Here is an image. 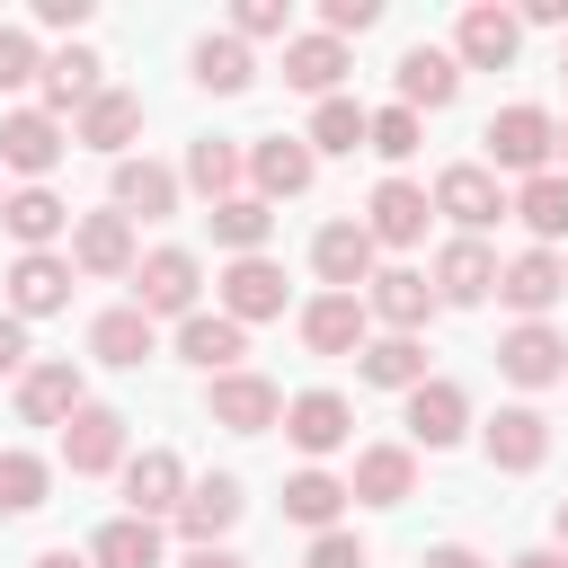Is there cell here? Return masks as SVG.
Listing matches in <instances>:
<instances>
[{
	"label": "cell",
	"mask_w": 568,
	"mask_h": 568,
	"mask_svg": "<svg viewBox=\"0 0 568 568\" xmlns=\"http://www.w3.org/2000/svg\"><path fill=\"white\" fill-rule=\"evenodd\" d=\"M479 142H488V169H515V178H541V169L559 160V124H550V106H532V98L497 106Z\"/></svg>",
	"instance_id": "6da1fadb"
},
{
	"label": "cell",
	"mask_w": 568,
	"mask_h": 568,
	"mask_svg": "<svg viewBox=\"0 0 568 568\" xmlns=\"http://www.w3.org/2000/svg\"><path fill=\"white\" fill-rule=\"evenodd\" d=\"M231 36L248 44V36H284V0H240L231 9Z\"/></svg>",
	"instance_id": "7dc6e473"
},
{
	"label": "cell",
	"mask_w": 568,
	"mask_h": 568,
	"mask_svg": "<svg viewBox=\"0 0 568 568\" xmlns=\"http://www.w3.org/2000/svg\"><path fill=\"white\" fill-rule=\"evenodd\" d=\"M559 71H568V53H559Z\"/></svg>",
	"instance_id": "680465c9"
},
{
	"label": "cell",
	"mask_w": 568,
	"mask_h": 568,
	"mask_svg": "<svg viewBox=\"0 0 568 568\" xmlns=\"http://www.w3.org/2000/svg\"><path fill=\"white\" fill-rule=\"evenodd\" d=\"M302 568H373V559H364L355 532H311V559H302Z\"/></svg>",
	"instance_id": "bcb514c9"
},
{
	"label": "cell",
	"mask_w": 568,
	"mask_h": 568,
	"mask_svg": "<svg viewBox=\"0 0 568 568\" xmlns=\"http://www.w3.org/2000/svg\"><path fill=\"white\" fill-rule=\"evenodd\" d=\"M71 266L80 275H133L142 257H133V222L106 204V213H80L71 222Z\"/></svg>",
	"instance_id": "9a60e30c"
},
{
	"label": "cell",
	"mask_w": 568,
	"mask_h": 568,
	"mask_svg": "<svg viewBox=\"0 0 568 568\" xmlns=\"http://www.w3.org/2000/svg\"><path fill=\"white\" fill-rule=\"evenodd\" d=\"M515 222L532 231V248L568 240V169H541V178H524V186H515Z\"/></svg>",
	"instance_id": "1f68e13d"
},
{
	"label": "cell",
	"mask_w": 568,
	"mask_h": 568,
	"mask_svg": "<svg viewBox=\"0 0 568 568\" xmlns=\"http://www.w3.org/2000/svg\"><path fill=\"white\" fill-rule=\"evenodd\" d=\"M346 497H355V488H346V479H328L320 462L284 479V515H293V524H311V532H337V515H346Z\"/></svg>",
	"instance_id": "d590c367"
},
{
	"label": "cell",
	"mask_w": 568,
	"mask_h": 568,
	"mask_svg": "<svg viewBox=\"0 0 568 568\" xmlns=\"http://www.w3.org/2000/svg\"><path fill=\"white\" fill-rule=\"evenodd\" d=\"M62 462H71L80 479H98V470H115V462H124V417L89 399V408H80V417L62 426Z\"/></svg>",
	"instance_id": "4316f807"
},
{
	"label": "cell",
	"mask_w": 568,
	"mask_h": 568,
	"mask_svg": "<svg viewBox=\"0 0 568 568\" xmlns=\"http://www.w3.org/2000/svg\"><path fill=\"white\" fill-rule=\"evenodd\" d=\"M462 98V62L444 53V44H408L399 53V106L408 115H435V106H453Z\"/></svg>",
	"instance_id": "ffe728a7"
},
{
	"label": "cell",
	"mask_w": 568,
	"mask_h": 568,
	"mask_svg": "<svg viewBox=\"0 0 568 568\" xmlns=\"http://www.w3.org/2000/svg\"><path fill=\"white\" fill-rule=\"evenodd\" d=\"M89 355H98V364H124V373H133V364L151 355V311H133V302L98 311V320H89Z\"/></svg>",
	"instance_id": "e575fe53"
},
{
	"label": "cell",
	"mask_w": 568,
	"mask_h": 568,
	"mask_svg": "<svg viewBox=\"0 0 568 568\" xmlns=\"http://www.w3.org/2000/svg\"><path fill=\"white\" fill-rule=\"evenodd\" d=\"M0 204H9V195H0Z\"/></svg>",
	"instance_id": "91938a15"
},
{
	"label": "cell",
	"mask_w": 568,
	"mask_h": 568,
	"mask_svg": "<svg viewBox=\"0 0 568 568\" xmlns=\"http://www.w3.org/2000/svg\"><path fill=\"white\" fill-rule=\"evenodd\" d=\"M515 44H524V18H515V9H497V0L462 9V27H453V62H462V71H506V62H515Z\"/></svg>",
	"instance_id": "ba28073f"
},
{
	"label": "cell",
	"mask_w": 568,
	"mask_h": 568,
	"mask_svg": "<svg viewBox=\"0 0 568 568\" xmlns=\"http://www.w3.org/2000/svg\"><path fill=\"white\" fill-rule=\"evenodd\" d=\"M248 178H257V195H266V204H284V195H311V178H320V151H311L302 133H266V142L248 151Z\"/></svg>",
	"instance_id": "5bb4252c"
},
{
	"label": "cell",
	"mask_w": 568,
	"mask_h": 568,
	"mask_svg": "<svg viewBox=\"0 0 568 568\" xmlns=\"http://www.w3.org/2000/svg\"><path fill=\"white\" fill-rule=\"evenodd\" d=\"M497 293V257H488V240H444L435 248V302H488Z\"/></svg>",
	"instance_id": "d4e9b609"
},
{
	"label": "cell",
	"mask_w": 568,
	"mask_h": 568,
	"mask_svg": "<svg viewBox=\"0 0 568 568\" xmlns=\"http://www.w3.org/2000/svg\"><path fill=\"white\" fill-rule=\"evenodd\" d=\"M204 222H213V248H231V257H266L275 204H266V195H231V204H213Z\"/></svg>",
	"instance_id": "836d02e7"
},
{
	"label": "cell",
	"mask_w": 568,
	"mask_h": 568,
	"mask_svg": "<svg viewBox=\"0 0 568 568\" xmlns=\"http://www.w3.org/2000/svg\"><path fill=\"white\" fill-rule=\"evenodd\" d=\"M497 373H506L515 390H550V382H568V337H559L550 320H515V328L497 337Z\"/></svg>",
	"instance_id": "7a4b0ae2"
},
{
	"label": "cell",
	"mask_w": 568,
	"mask_h": 568,
	"mask_svg": "<svg viewBox=\"0 0 568 568\" xmlns=\"http://www.w3.org/2000/svg\"><path fill=\"white\" fill-rule=\"evenodd\" d=\"M426 213H435V195H426V186L382 178V186H373V204H364V231H373V248H417V240H426Z\"/></svg>",
	"instance_id": "8fae6325"
},
{
	"label": "cell",
	"mask_w": 568,
	"mask_h": 568,
	"mask_svg": "<svg viewBox=\"0 0 568 568\" xmlns=\"http://www.w3.org/2000/svg\"><path fill=\"white\" fill-rule=\"evenodd\" d=\"M89 559L98 568H160V524L151 515H115V524H98Z\"/></svg>",
	"instance_id": "f35d334b"
},
{
	"label": "cell",
	"mask_w": 568,
	"mask_h": 568,
	"mask_svg": "<svg viewBox=\"0 0 568 568\" xmlns=\"http://www.w3.org/2000/svg\"><path fill=\"white\" fill-rule=\"evenodd\" d=\"M178 355L213 382V373H240V355H248V328L231 320V311H195V320H178Z\"/></svg>",
	"instance_id": "603a6c76"
},
{
	"label": "cell",
	"mask_w": 568,
	"mask_h": 568,
	"mask_svg": "<svg viewBox=\"0 0 568 568\" xmlns=\"http://www.w3.org/2000/svg\"><path fill=\"white\" fill-rule=\"evenodd\" d=\"M44 488H53V470L36 453H0V515H36Z\"/></svg>",
	"instance_id": "b9f144b4"
},
{
	"label": "cell",
	"mask_w": 568,
	"mask_h": 568,
	"mask_svg": "<svg viewBox=\"0 0 568 568\" xmlns=\"http://www.w3.org/2000/svg\"><path fill=\"white\" fill-rule=\"evenodd\" d=\"M106 80H98V53L89 44H62V53H44V115H62V106H89Z\"/></svg>",
	"instance_id": "8d00e7d4"
},
{
	"label": "cell",
	"mask_w": 568,
	"mask_h": 568,
	"mask_svg": "<svg viewBox=\"0 0 568 568\" xmlns=\"http://www.w3.org/2000/svg\"><path fill=\"white\" fill-rule=\"evenodd\" d=\"M36 18L62 27V36H80V27H89V0H36Z\"/></svg>",
	"instance_id": "681fc988"
},
{
	"label": "cell",
	"mask_w": 568,
	"mask_h": 568,
	"mask_svg": "<svg viewBox=\"0 0 568 568\" xmlns=\"http://www.w3.org/2000/svg\"><path fill=\"white\" fill-rule=\"evenodd\" d=\"M524 27H568V0H524Z\"/></svg>",
	"instance_id": "f907efd6"
},
{
	"label": "cell",
	"mask_w": 568,
	"mask_h": 568,
	"mask_svg": "<svg viewBox=\"0 0 568 568\" xmlns=\"http://www.w3.org/2000/svg\"><path fill=\"white\" fill-rule=\"evenodd\" d=\"M479 444H488V470H541V462H550V417L515 399V408H497V417H488V435H479Z\"/></svg>",
	"instance_id": "d6986e66"
},
{
	"label": "cell",
	"mask_w": 568,
	"mask_h": 568,
	"mask_svg": "<svg viewBox=\"0 0 568 568\" xmlns=\"http://www.w3.org/2000/svg\"><path fill=\"white\" fill-rule=\"evenodd\" d=\"M240 506H248V497H240V479H231V470H213V479H195V488H186L178 532H186L195 550H222V532L240 524Z\"/></svg>",
	"instance_id": "cb8c5ba5"
},
{
	"label": "cell",
	"mask_w": 568,
	"mask_h": 568,
	"mask_svg": "<svg viewBox=\"0 0 568 568\" xmlns=\"http://www.w3.org/2000/svg\"><path fill=\"white\" fill-rule=\"evenodd\" d=\"M0 222H9V240H18V257H36V248H53V240L71 231V204H62L53 186H18V195L0 204Z\"/></svg>",
	"instance_id": "83f0119b"
},
{
	"label": "cell",
	"mask_w": 568,
	"mask_h": 568,
	"mask_svg": "<svg viewBox=\"0 0 568 568\" xmlns=\"http://www.w3.org/2000/svg\"><path fill=\"white\" fill-rule=\"evenodd\" d=\"M178 186H186V178H178L169 160H151V151H142V160H115V213H124V222H133V213H142V222H169V213H178Z\"/></svg>",
	"instance_id": "44dd1931"
},
{
	"label": "cell",
	"mask_w": 568,
	"mask_h": 568,
	"mask_svg": "<svg viewBox=\"0 0 568 568\" xmlns=\"http://www.w3.org/2000/svg\"><path fill=\"white\" fill-rule=\"evenodd\" d=\"M284 435L320 462V453H337V444L355 435V408H346L337 390H302V399H284Z\"/></svg>",
	"instance_id": "484cf974"
},
{
	"label": "cell",
	"mask_w": 568,
	"mask_h": 568,
	"mask_svg": "<svg viewBox=\"0 0 568 568\" xmlns=\"http://www.w3.org/2000/svg\"><path fill=\"white\" fill-rule=\"evenodd\" d=\"M462 426H470V399H462V382H444V373H426V382L408 390V444H426V453H444V444H462Z\"/></svg>",
	"instance_id": "ac0fdd59"
},
{
	"label": "cell",
	"mask_w": 568,
	"mask_h": 568,
	"mask_svg": "<svg viewBox=\"0 0 568 568\" xmlns=\"http://www.w3.org/2000/svg\"><path fill=\"white\" fill-rule=\"evenodd\" d=\"M222 311H231L240 328L284 320V266H275V257H231V266H222Z\"/></svg>",
	"instance_id": "e0dca14e"
},
{
	"label": "cell",
	"mask_w": 568,
	"mask_h": 568,
	"mask_svg": "<svg viewBox=\"0 0 568 568\" xmlns=\"http://www.w3.org/2000/svg\"><path fill=\"white\" fill-rule=\"evenodd\" d=\"M302 346H311V355H364V346H373L364 293H320V302H302Z\"/></svg>",
	"instance_id": "30bf717a"
},
{
	"label": "cell",
	"mask_w": 568,
	"mask_h": 568,
	"mask_svg": "<svg viewBox=\"0 0 568 568\" xmlns=\"http://www.w3.org/2000/svg\"><path fill=\"white\" fill-rule=\"evenodd\" d=\"M186 488H195V479H186V462H178V453H160V444L124 462V515H151V524H160V515H178V506H186Z\"/></svg>",
	"instance_id": "7c38bea8"
},
{
	"label": "cell",
	"mask_w": 568,
	"mask_h": 568,
	"mask_svg": "<svg viewBox=\"0 0 568 568\" xmlns=\"http://www.w3.org/2000/svg\"><path fill=\"white\" fill-rule=\"evenodd\" d=\"M248 80H257V62H248V44H240V36H204V44H195V89L240 98Z\"/></svg>",
	"instance_id": "ab89813d"
},
{
	"label": "cell",
	"mask_w": 568,
	"mask_h": 568,
	"mask_svg": "<svg viewBox=\"0 0 568 568\" xmlns=\"http://www.w3.org/2000/svg\"><path fill=\"white\" fill-rule=\"evenodd\" d=\"M284 80L293 89H311V98H337V80H346V44L337 36H284Z\"/></svg>",
	"instance_id": "4dcf8cb0"
},
{
	"label": "cell",
	"mask_w": 568,
	"mask_h": 568,
	"mask_svg": "<svg viewBox=\"0 0 568 568\" xmlns=\"http://www.w3.org/2000/svg\"><path fill=\"white\" fill-rule=\"evenodd\" d=\"M435 213H453V222H462V240H479L488 222H506V213H515V195L497 186V169L462 160V169H444V178H435Z\"/></svg>",
	"instance_id": "3957f363"
},
{
	"label": "cell",
	"mask_w": 568,
	"mask_h": 568,
	"mask_svg": "<svg viewBox=\"0 0 568 568\" xmlns=\"http://www.w3.org/2000/svg\"><path fill=\"white\" fill-rule=\"evenodd\" d=\"M62 302H71V257L36 248V257L9 266V311H18V320H44V311H62Z\"/></svg>",
	"instance_id": "f1b7e54d"
},
{
	"label": "cell",
	"mask_w": 568,
	"mask_h": 568,
	"mask_svg": "<svg viewBox=\"0 0 568 568\" xmlns=\"http://www.w3.org/2000/svg\"><path fill=\"white\" fill-rule=\"evenodd\" d=\"M195 284H204V266H195L186 248H151V257L133 266V311H151V320H195Z\"/></svg>",
	"instance_id": "277c9868"
},
{
	"label": "cell",
	"mask_w": 568,
	"mask_h": 568,
	"mask_svg": "<svg viewBox=\"0 0 568 568\" xmlns=\"http://www.w3.org/2000/svg\"><path fill=\"white\" fill-rule=\"evenodd\" d=\"M0 373H27V320L0 311Z\"/></svg>",
	"instance_id": "c3c4849f"
},
{
	"label": "cell",
	"mask_w": 568,
	"mask_h": 568,
	"mask_svg": "<svg viewBox=\"0 0 568 568\" xmlns=\"http://www.w3.org/2000/svg\"><path fill=\"white\" fill-rule=\"evenodd\" d=\"M426 568H488L479 550H462V541H444V550H426Z\"/></svg>",
	"instance_id": "816d5d0a"
},
{
	"label": "cell",
	"mask_w": 568,
	"mask_h": 568,
	"mask_svg": "<svg viewBox=\"0 0 568 568\" xmlns=\"http://www.w3.org/2000/svg\"><path fill=\"white\" fill-rule=\"evenodd\" d=\"M53 160H62V115H44V106H9V115H0V169H18L27 186H44Z\"/></svg>",
	"instance_id": "9c48e42d"
},
{
	"label": "cell",
	"mask_w": 568,
	"mask_h": 568,
	"mask_svg": "<svg viewBox=\"0 0 568 568\" xmlns=\"http://www.w3.org/2000/svg\"><path fill=\"white\" fill-rule=\"evenodd\" d=\"M302 142H311V151H364V142H373V106H355V98H320Z\"/></svg>",
	"instance_id": "60d3db41"
},
{
	"label": "cell",
	"mask_w": 568,
	"mask_h": 568,
	"mask_svg": "<svg viewBox=\"0 0 568 568\" xmlns=\"http://www.w3.org/2000/svg\"><path fill=\"white\" fill-rule=\"evenodd\" d=\"M355 373H364L373 390H399V399H408V390L426 382V346H417V337H373V346L355 355Z\"/></svg>",
	"instance_id": "74e56055"
},
{
	"label": "cell",
	"mask_w": 568,
	"mask_h": 568,
	"mask_svg": "<svg viewBox=\"0 0 568 568\" xmlns=\"http://www.w3.org/2000/svg\"><path fill=\"white\" fill-rule=\"evenodd\" d=\"M417 133H426V115H408V106H373V142H364V151L408 160V151H417Z\"/></svg>",
	"instance_id": "7bdbcfd3"
},
{
	"label": "cell",
	"mask_w": 568,
	"mask_h": 568,
	"mask_svg": "<svg viewBox=\"0 0 568 568\" xmlns=\"http://www.w3.org/2000/svg\"><path fill=\"white\" fill-rule=\"evenodd\" d=\"M311 266H320V284L328 293H355V284H373V231L346 213V222H328L320 240H311Z\"/></svg>",
	"instance_id": "7402d4cb"
},
{
	"label": "cell",
	"mask_w": 568,
	"mask_h": 568,
	"mask_svg": "<svg viewBox=\"0 0 568 568\" xmlns=\"http://www.w3.org/2000/svg\"><path fill=\"white\" fill-rule=\"evenodd\" d=\"M27 80H44V53L27 27H0V89H27Z\"/></svg>",
	"instance_id": "ee69618b"
},
{
	"label": "cell",
	"mask_w": 568,
	"mask_h": 568,
	"mask_svg": "<svg viewBox=\"0 0 568 568\" xmlns=\"http://www.w3.org/2000/svg\"><path fill=\"white\" fill-rule=\"evenodd\" d=\"M550 532H559V550H568V497H559V515H550Z\"/></svg>",
	"instance_id": "9f6ffc18"
},
{
	"label": "cell",
	"mask_w": 568,
	"mask_h": 568,
	"mask_svg": "<svg viewBox=\"0 0 568 568\" xmlns=\"http://www.w3.org/2000/svg\"><path fill=\"white\" fill-rule=\"evenodd\" d=\"M364 311L382 320V337H417V328H426L444 302H435V284H426L417 266H382V275L364 284Z\"/></svg>",
	"instance_id": "8992f818"
},
{
	"label": "cell",
	"mask_w": 568,
	"mask_h": 568,
	"mask_svg": "<svg viewBox=\"0 0 568 568\" xmlns=\"http://www.w3.org/2000/svg\"><path fill=\"white\" fill-rule=\"evenodd\" d=\"M559 169H568V124H559Z\"/></svg>",
	"instance_id": "6f0895ef"
},
{
	"label": "cell",
	"mask_w": 568,
	"mask_h": 568,
	"mask_svg": "<svg viewBox=\"0 0 568 568\" xmlns=\"http://www.w3.org/2000/svg\"><path fill=\"white\" fill-rule=\"evenodd\" d=\"M559 293H568V266H559L550 248H524V257H506V266H497V302H506L515 320H541Z\"/></svg>",
	"instance_id": "2e32d148"
},
{
	"label": "cell",
	"mask_w": 568,
	"mask_h": 568,
	"mask_svg": "<svg viewBox=\"0 0 568 568\" xmlns=\"http://www.w3.org/2000/svg\"><path fill=\"white\" fill-rule=\"evenodd\" d=\"M186 568H248L240 550H186Z\"/></svg>",
	"instance_id": "db71d44e"
},
{
	"label": "cell",
	"mask_w": 568,
	"mask_h": 568,
	"mask_svg": "<svg viewBox=\"0 0 568 568\" xmlns=\"http://www.w3.org/2000/svg\"><path fill=\"white\" fill-rule=\"evenodd\" d=\"M204 417L231 426V435H266V426L284 417V390H275L266 373H213V382H204Z\"/></svg>",
	"instance_id": "5b68a950"
},
{
	"label": "cell",
	"mask_w": 568,
	"mask_h": 568,
	"mask_svg": "<svg viewBox=\"0 0 568 568\" xmlns=\"http://www.w3.org/2000/svg\"><path fill=\"white\" fill-rule=\"evenodd\" d=\"M506 568H568V550H524V559H506Z\"/></svg>",
	"instance_id": "11a10c76"
},
{
	"label": "cell",
	"mask_w": 568,
	"mask_h": 568,
	"mask_svg": "<svg viewBox=\"0 0 568 568\" xmlns=\"http://www.w3.org/2000/svg\"><path fill=\"white\" fill-rule=\"evenodd\" d=\"M240 178H248V151H240V142L204 133V142L186 151V186H195L204 204H231V195H240Z\"/></svg>",
	"instance_id": "d6a6232c"
},
{
	"label": "cell",
	"mask_w": 568,
	"mask_h": 568,
	"mask_svg": "<svg viewBox=\"0 0 568 568\" xmlns=\"http://www.w3.org/2000/svg\"><path fill=\"white\" fill-rule=\"evenodd\" d=\"M373 18H382V0H320V36H337V44L364 36Z\"/></svg>",
	"instance_id": "f6af8a7d"
},
{
	"label": "cell",
	"mask_w": 568,
	"mask_h": 568,
	"mask_svg": "<svg viewBox=\"0 0 568 568\" xmlns=\"http://www.w3.org/2000/svg\"><path fill=\"white\" fill-rule=\"evenodd\" d=\"M27 568H98V559H80V550H36Z\"/></svg>",
	"instance_id": "f5cc1de1"
},
{
	"label": "cell",
	"mask_w": 568,
	"mask_h": 568,
	"mask_svg": "<svg viewBox=\"0 0 568 568\" xmlns=\"http://www.w3.org/2000/svg\"><path fill=\"white\" fill-rule=\"evenodd\" d=\"M89 408V382H80V364L71 355H53V364H27L18 373V417L27 426H71Z\"/></svg>",
	"instance_id": "52a82bcc"
},
{
	"label": "cell",
	"mask_w": 568,
	"mask_h": 568,
	"mask_svg": "<svg viewBox=\"0 0 568 568\" xmlns=\"http://www.w3.org/2000/svg\"><path fill=\"white\" fill-rule=\"evenodd\" d=\"M346 488H355L364 506H399V497L417 488V453H408V444H364V453H355V479H346Z\"/></svg>",
	"instance_id": "f546056e"
},
{
	"label": "cell",
	"mask_w": 568,
	"mask_h": 568,
	"mask_svg": "<svg viewBox=\"0 0 568 568\" xmlns=\"http://www.w3.org/2000/svg\"><path fill=\"white\" fill-rule=\"evenodd\" d=\"M133 133H142V98L133 89H98L80 115H71V142L106 151V160H133Z\"/></svg>",
	"instance_id": "4fadbf2b"
}]
</instances>
